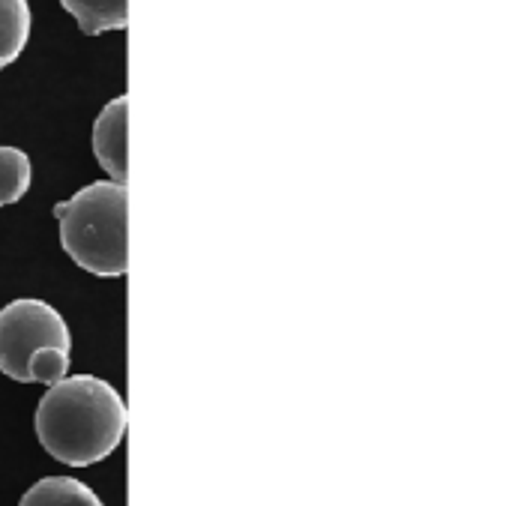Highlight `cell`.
Returning <instances> with one entry per match:
<instances>
[{
  "label": "cell",
  "mask_w": 512,
  "mask_h": 506,
  "mask_svg": "<svg viewBox=\"0 0 512 506\" xmlns=\"http://www.w3.org/2000/svg\"><path fill=\"white\" fill-rule=\"evenodd\" d=\"M126 420V402L108 381L72 375L48 387L33 426L51 459L69 468H90L120 447Z\"/></svg>",
  "instance_id": "1"
},
{
  "label": "cell",
  "mask_w": 512,
  "mask_h": 506,
  "mask_svg": "<svg viewBox=\"0 0 512 506\" xmlns=\"http://www.w3.org/2000/svg\"><path fill=\"white\" fill-rule=\"evenodd\" d=\"M63 252L93 276H123L126 255V186L90 183L69 201L54 204Z\"/></svg>",
  "instance_id": "2"
},
{
  "label": "cell",
  "mask_w": 512,
  "mask_h": 506,
  "mask_svg": "<svg viewBox=\"0 0 512 506\" xmlns=\"http://www.w3.org/2000/svg\"><path fill=\"white\" fill-rule=\"evenodd\" d=\"M45 348L72 351L69 327L51 303L21 297L0 309V372L9 381L27 384V363Z\"/></svg>",
  "instance_id": "3"
},
{
  "label": "cell",
  "mask_w": 512,
  "mask_h": 506,
  "mask_svg": "<svg viewBox=\"0 0 512 506\" xmlns=\"http://www.w3.org/2000/svg\"><path fill=\"white\" fill-rule=\"evenodd\" d=\"M126 96L111 99L93 123L96 162L111 174L114 183H126Z\"/></svg>",
  "instance_id": "4"
},
{
  "label": "cell",
  "mask_w": 512,
  "mask_h": 506,
  "mask_svg": "<svg viewBox=\"0 0 512 506\" xmlns=\"http://www.w3.org/2000/svg\"><path fill=\"white\" fill-rule=\"evenodd\" d=\"M18 506H105L99 495L75 477H45L33 483Z\"/></svg>",
  "instance_id": "5"
},
{
  "label": "cell",
  "mask_w": 512,
  "mask_h": 506,
  "mask_svg": "<svg viewBox=\"0 0 512 506\" xmlns=\"http://www.w3.org/2000/svg\"><path fill=\"white\" fill-rule=\"evenodd\" d=\"M60 6L75 18L84 36L123 30L129 24L126 0H60Z\"/></svg>",
  "instance_id": "6"
},
{
  "label": "cell",
  "mask_w": 512,
  "mask_h": 506,
  "mask_svg": "<svg viewBox=\"0 0 512 506\" xmlns=\"http://www.w3.org/2000/svg\"><path fill=\"white\" fill-rule=\"evenodd\" d=\"M33 15L27 0H0V69L18 60L30 39Z\"/></svg>",
  "instance_id": "7"
},
{
  "label": "cell",
  "mask_w": 512,
  "mask_h": 506,
  "mask_svg": "<svg viewBox=\"0 0 512 506\" xmlns=\"http://www.w3.org/2000/svg\"><path fill=\"white\" fill-rule=\"evenodd\" d=\"M33 183L30 156L18 147H0V207L18 204Z\"/></svg>",
  "instance_id": "8"
}]
</instances>
